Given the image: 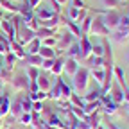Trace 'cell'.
<instances>
[{"instance_id":"52a82bcc","label":"cell","mask_w":129,"mask_h":129,"mask_svg":"<svg viewBox=\"0 0 129 129\" xmlns=\"http://www.w3.org/2000/svg\"><path fill=\"white\" fill-rule=\"evenodd\" d=\"M91 41L86 34H83L79 38V48H81V54H79V61H86L90 56H91Z\"/></svg>"},{"instance_id":"f35d334b","label":"cell","mask_w":129,"mask_h":129,"mask_svg":"<svg viewBox=\"0 0 129 129\" xmlns=\"http://www.w3.org/2000/svg\"><path fill=\"white\" fill-rule=\"evenodd\" d=\"M16 122L18 124H22V125H30V122H32V113H22V115L16 118Z\"/></svg>"},{"instance_id":"5b68a950","label":"cell","mask_w":129,"mask_h":129,"mask_svg":"<svg viewBox=\"0 0 129 129\" xmlns=\"http://www.w3.org/2000/svg\"><path fill=\"white\" fill-rule=\"evenodd\" d=\"M9 84H11V90L16 91V93H20V91H27L29 93V79L25 77V74L11 77Z\"/></svg>"},{"instance_id":"5bb4252c","label":"cell","mask_w":129,"mask_h":129,"mask_svg":"<svg viewBox=\"0 0 129 129\" xmlns=\"http://www.w3.org/2000/svg\"><path fill=\"white\" fill-rule=\"evenodd\" d=\"M79 70V61L77 59H72V57H64V68H63V74L72 77L75 72Z\"/></svg>"},{"instance_id":"ac0fdd59","label":"cell","mask_w":129,"mask_h":129,"mask_svg":"<svg viewBox=\"0 0 129 129\" xmlns=\"http://www.w3.org/2000/svg\"><path fill=\"white\" fill-rule=\"evenodd\" d=\"M47 97H48L50 101H54V102L61 101V84H59V79H57V77H56V84H52L50 90L47 91Z\"/></svg>"},{"instance_id":"c3c4849f","label":"cell","mask_w":129,"mask_h":129,"mask_svg":"<svg viewBox=\"0 0 129 129\" xmlns=\"http://www.w3.org/2000/svg\"><path fill=\"white\" fill-rule=\"evenodd\" d=\"M124 102H125V104H129V88H125V90H124Z\"/></svg>"},{"instance_id":"ee69618b","label":"cell","mask_w":129,"mask_h":129,"mask_svg":"<svg viewBox=\"0 0 129 129\" xmlns=\"http://www.w3.org/2000/svg\"><path fill=\"white\" fill-rule=\"evenodd\" d=\"M68 2H70L72 7H77V9H88V6H86L84 0H68Z\"/></svg>"},{"instance_id":"2e32d148","label":"cell","mask_w":129,"mask_h":129,"mask_svg":"<svg viewBox=\"0 0 129 129\" xmlns=\"http://www.w3.org/2000/svg\"><path fill=\"white\" fill-rule=\"evenodd\" d=\"M61 23L63 25H67L68 27V32H72V34L79 40L81 36H83V32H81V27H79V23H75V22H72V20H68L67 16H63L61 14Z\"/></svg>"},{"instance_id":"bcb514c9","label":"cell","mask_w":129,"mask_h":129,"mask_svg":"<svg viewBox=\"0 0 129 129\" xmlns=\"http://www.w3.org/2000/svg\"><path fill=\"white\" fill-rule=\"evenodd\" d=\"M52 64H54V59H43V63H41V68H40V70H45V72H50V68H52Z\"/></svg>"},{"instance_id":"4fadbf2b","label":"cell","mask_w":129,"mask_h":129,"mask_svg":"<svg viewBox=\"0 0 129 129\" xmlns=\"http://www.w3.org/2000/svg\"><path fill=\"white\" fill-rule=\"evenodd\" d=\"M63 68H64V56H56L54 57V64H52V68H50V75L54 77H61L63 75Z\"/></svg>"},{"instance_id":"7dc6e473","label":"cell","mask_w":129,"mask_h":129,"mask_svg":"<svg viewBox=\"0 0 129 129\" xmlns=\"http://www.w3.org/2000/svg\"><path fill=\"white\" fill-rule=\"evenodd\" d=\"M40 2H41V0H27V4H29L30 9H36V7L40 6Z\"/></svg>"},{"instance_id":"3957f363","label":"cell","mask_w":129,"mask_h":129,"mask_svg":"<svg viewBox=\"0 0 129 129\" xmlns=\"http://www.w3.org/2000/svg\"><path fill=\"white\" fill-rule=\"evenodd\" d=\"M77 41V38L72 34V32H64V34H57V43L54 47V50H56V56H63L64 52L70 48V45Z\"/></svg>"},{"instance_id":"836d02e7","label":"cell","mask_w":129,"mask_h":129,"mask_svg":"<svg viewBox=\"0 0 129 129\" xmlns=\"http://www.w3.org/2000/svg\"><path fill=\"white\" fill-rule=\"evenodd\" d=\"M86 63L90 64V68H102V67H104V57L90 56V57L86 59Z\"/></svg>"},{"instance_id":"f1b7e54d","label":"cell","mask_w":129,"mask_h":129,"mask_svg":"<svg viewBox=\"0 0 129 129\" xmlns=\"http://www.w3.org/2000/svg\"><path fill=\"white\" fill-rule=\"evenodd\" d=\"M30 127L32 129H50L47 125L45 120L40 118V113H32V122H30Z\"/></svg>"},{"instance_id":"f6af8a7d","label":"cell","mask_w":129,"mask_h":129,"mask_svg":"<svg viewBox=\"0 0 129 129\" xmlns=\"http://www.w3.org/2000/svg\"><path fill=\"white\" fill-rule=\"evenodd\" d=\"M45 111V106L41 101H34L32 102V113H43Z\"/></svg>"},{"instance_id":"83f0119b","label":"cell","mask_w":129,"mask_h":129,"mask_svg":"<svg viewBox=\"0 0 129 129\" xmlns=\"http://www.w3.org/2000/svg\"><path fill=\"white\" fill-rule=\"evenodd\" d=\"M90 77H93L95 83L101 88L102 83H104V68H90Z\"/></svg>"},{"instance_id":"d4e9b609","label":"cell","mask_w":129,"mask_h":129,"mask_svg":"<svg viewBox=\"0 0 129 129\" xmlns=\"http://www.w3.org/2000/svg\"><path fill=\"white\" fill-rule=\"evenodd\" d=\"M16 61H18V57H16L13 52H7V54L4 56V63H2V64H4V68H6V70L13 72V70H14V63H16Z\"/></svg>"},{"instance_id":"8d00e7d4","label":"cell","mask_w":129,"mask_h":129,"mask_svg":"<svg viewBox=\"0 0 129 129\" xmlns=\"http://www.w3.org/2000/svg\"><path fill=\"white\" fill-rule=\"evenodd\" d=\"M38 75H40V68H36V67H25V77L29 81H36Z\"/></svg>"},{"instance_id":"4dcf8cb0","label":"cell","mask_w":129,"mask_h":129,"mask_svg":"<svg viewBox=\"0 0 129 129\" xmlns=\"http://www.w3.org/2000/svg\"><path fill=\"white\" fill-rule=\"evenodd\" d=\"M91 22H93V16L91 14H86L84 16V20L79 23V27H81V32L83 34H86V36H90V29H91Z\"/></svg>"},{"instance_id":"7c38bea8","label":"cell","mask_w":129,"mask_h":129,"mask_svg":"<svg viewBox=\"0 0 129 129\" xmlns=\"http://www.w3.org/2000/svg\"><path fill=\"white\" fill-rule=\"evenodd\" d=\"M47 115H48V117H47L45 122H47L48 127H54V129H68V125L64 124V122L56 115V113H47Z\"/></svg>"},{"instance_id":"d590c367","label":"cell","mask_w":129,"mask_h":129,"mask_svg":"<svg viewBox=\"0 0 129 129\" xmlns=\"http://www.w3.org/2000/svg\"><path fill=\"white\" fill-rule=\"evenodd\" d=\"M88 124H90L91 129H97V127L101 125V115H99V111H95V113H91V115H88Z\"/></svg>"},{"instance_id":"30bf717a","label":"cell","mask_w":129,"mask_h":129,"mask_svg":"<svg viewBox=\"0 0 129 129\" xmlns=\"http://www.w3.org/2000/svg\"><path fill=\"white\" fill-rule=\"evenodd\" d=\"M108 95H109V99L115 102V104H118V106L124 102V90H122L117 83H113V84H111V88H109Z\"/></svg>"},{"instance_id":"44dd1931","label":"cell","mask_w":129,"mask_h":129,"mask_svg":"<svg viewBox=\"0 0 129 129\" xmlns=\"http://www.w3.org/2000/svg\"><path fill=\"white\" fill-rule=\"evenodd\" d=\"M9 109H11V101H9V95H0V117H7L9 115Z\"/></svg>"},{"instance_id":"94428289","label":"cell","mask_w":129,"mask_h":129,"mask_svg":"<svg viewBox=\"0 0 129 129\" xmlns=\"http://www.w3.org/2000/svg\"><path fill=\"white\" fill-rule=\"evenodd\" d=\"M50 129H54V127H50Z\"/></svg>"},{"instance_id":"7a4b0ae2","label":"cell","mask_w":129,"mask_h":129,"mask_svg":"<svg viewBox=\"0 0 129 129\" xmlns=\"http://www.w3.org/2000/svg\"><path fill=\"white\" fill-rule=\"evenodd\" d=\"M122 16H124V14H122L118 9H104V13H102V22H104V25L108 27L109 32H115V30L120 27Z\"/></svg>"},{"instance_id":"11a10c76","label":"cell","mask_w":129,"mask_h":129,"mask_svg":"<svg viewBox=\"0 0 129 129\" xmlns=\"http://www.w3.org/2000/svg\"><path fill=\"white\" fill-rule=\"evenodd\" d=\"M120 2H122V4H125V2H129V0H120Z\"/></svg>"},{"instance_id":"b9f144b4","label":"cell","mask_w":129,"mask_h":129,"mask_svg":"<svg viewBox=\"0 0 129 129\" xmlns=\"http://www.w3.org/2000/svg\"><path fill=\"white\" fill-rule=\"evenodd\" d=\"M20 101H22V108H23V111H25V113H32V101L29 99V95H25L23 99L20 97Z\"/></svg>"},{"instance_id":"1f68e13d","label":"cell","mask_w":129,"mask_h":129,"mask_svg":"<svg viewBox=\"0 0 129 129\" xmlns=\"http://www.w3.org/2000/svg\"><path fill=\"white\" fill-rule=\"evenodd\" d=\"M2 9L9 11V14H11V16H14V14H20V6L13 4L11 0H2Z\"/></svg>"},{"instance_id":"ba28073f","label":"cell","mask_w":129,"mask_h":129,"mask_svg":"<svg viewBox=\"0 0 129 129\" xmlns=\"http://www.w3.org/2000/svg\"><path fill=\"white\" fill-rule=\"evenodd\" d=\"M0 30L7 36V40L11 43L16 41V32H14V25L11 22V16H9V18H2V20H0Z\"/></svg>"},{"instance_id":"680465c9","label":"cell","mask_w":129,"mask_h":129,"mask_svg":"<svg viewBox=\"0 0 129 129\" xmlns=\"http://www.w3.org/2000/svg\"><path fill=\"white\" fill-rule=\"evenodd\" d=\"M0 7H2V0H0Z\"/></svg>"},{"instance_id":"603a6c76","label":"cell","mask_w":129,"mask_h":129,"mask_svg":"<svg viewBox=\"0 0 129 129\" xmlns=\"http://www.w3.org/2000/svg\"><path fill=\"white\" fill-rule=\"evenodd\" d=\"M101 95H102L101 88H95V90H91V91L84 93L83 97H81V99H83V102L86 104V102H93V101H99V99H101Z\"/></svg>"},{"instance_id":"e575fe53","label":"cell","mask_w":129,"mask_h":129,"mask_svg":"<svg viewBox=\"0 0 129 129\" xmlns=\"http://www.w3.org/2000/svg\"><path fill=\"white\" fill-rule=\"evenodd\" d=\"M40 47H41V41H40L38 38H34V40H32V41H30V43H29V45L25 47V48H27L25 52H27V54H38Z\"/></svg>"},{"instance_id":"8fae6325","label":"cell","mask_w":129,"mask_h":129,"mask_svg":"<svg viewBox=\"0 0 129 129\" xmlns=\"http://www.w3.org/2000/svg\"><path fill=\"white\" fill-rule=\"evenodd\" d=\"M88 14V9H77V7H68V16L67 18L68 20H72V22H75V23H81L84 20V16Z\"/></svg>"},{"instance_id":"cb8c5ba5","label":"cell","mask_w":129,"mask_h":129,"mask_svg":"<svg viewBox=\"0 0 129 129\" xmlns=\"http://www.w3.org/2000/svg\"><path fill=\"white\" fill-rule=\"evenodd\" d=\"M34 34H36L38 40H45V38H48V36H56L57 30H54V29H47V27H38V29L34 30Z\"/></svg>"},{"instance_id":"e0dca14e","label":"cell","mask_w":129,"mask_h":129,"mask_svg":"<svg viewBox=\"0 0 129 129\" xmlns=\"http://www.w3.org/2000/svg\"><path fill=\"white\" fill-rule=\"evenodd\" d=\"M56 14H57V13H54L52 9H48V7H38V9H34V16H36V20H38V22L52 20Z\"/></svg>"},{"instance_id":"d6986e66","label":"cell","mask_w":129,"mask_h":129,"mask_svg":"<svg viewBox=\"0 0 129 129\" xmlns=\"http://www.w3.org/2000/svg\"><path fill=\"white\" fill-rule=\"evenodd\" d=\"M23 113V108H22V101H20V97L18 99H14L13 102H11V109H9V115H11V118L13 120H16L20 115Z\"/></svg>"},{"instance_id":"8992f818","label":"cell","mask_w":129,"mask_h":129,"mask_svg":"<svg viewBox=\"0 0 129 129\" xmlns=\"http://www.w3.org/2000/svg\"><path fill=\"white\" fill-rule=\"evenodd\" d=\"M101 109L106 113L108 117H115L117 113H118V104H115L111 99H109V95L108 93H104V95H101Z\"/></svg>"},{"instance_id":"91938a15","label":"cell","mask_w":129,"mask_h":129,"mask_svg":"<svg viewBox=\"0 0 129 129\" xmlns=\"http://www.w3.org/2000/svg\"><path fill=\"white\" fill-rule=\"evenodd\" d=\"M0 20H2V14H0Z\"/></svg>"},{"instance_id":"db71d44e","label":"cell","mask_w":129,"mask_h":129,"mask_svg":"<svg viewBox=\"0 0 129 129\" xmlns=\"http://www.w3.org/2000/svg\"><path fill=\"white\" fill-rule=\"evenodd\" d=\"M97 129H106V127H104V125H99V127H97Z\"/></svg>"},{"instance_id":"f546056e","label":"cell","mask_w":129,"mask_h":129,"mask_svg":"<svg viewBox=\"0 0 129 129\" xmlns=\"http://www.w3.org/2000/svg\"><path fill=\"white\" fill-rule=\"evenodd\" d=\"M23 48H25V47H22V45H20L18 41H13V43H11V52H13V54H14L16 57H18L20 61H22V59H23V57L27 56V52L23 50Z\"/></svg>"},{"instance_id":"484cf974","label":"cell","mask_w":129,"mask_h":129,"mask_svg":"<svg viewBox=\"0 0 129 129\" xmlns=\"http://www.w3.org/2000/svg\"><path fill=\"white\" fill-rule=\"evenodd\" d=\"M101 106H102V104H101V99H99V101H93V102H86L81 109L84 111V115H91V113L99 111V109H101Z\"/></svg>"},{"instance_id":"60d3db41","label":"cell","mask_w":129,"mask_h":129,"mask_svg":"<svg viewBox=\"0 0 129 129\" xmlns=\"http://www.w3.org/2000/svg\"><path fill=\"white\" fill-rule=\"evenodd\" d=\"M101 2H102V6H104L106 9H118V7L122 6L120 0H101Z\"/></svg>"},{"instance_id":"6f0895ef","label":"cell","mask_w":129,"mask_h":129,"mask_svg":"<svg viewBox=\"0 0 129 129\" xmlns=\"http://www.w3.org/2000/svg\"><path fill=\"white\" fill-rule=\"evenodd\" d=\"M4 129H14V127H4Z\"/></svg>"},{"instance_id":"7bdbcfd3","label":"cell","mask_w":129,"mask_h":129,"mask_svg":"<svg viewBox=\"0 0 129 129\" xmlns=\"http://www.w3.org/2000/svg\"><path fill=\"white\" fill-rule=\"evenodd\" d=\"M41 41V45L43 47H56V43H57V34L56 36H48V38H45V40H40Z\"/></svg>"},{"instance_id":"ffe728a7","label":"cell","mask_w":129,"mask_h":129,"mask_svg":"<svg viewBox=\"0 0 129 129\" xmlns=\"http://www.w3.org/2000/svg\"><path fill=\"white\" fill-rule=\"evenodd\" d=\"M113 79H117V84L122 90L127 88V84H125V72H124L122 67H115V70H113Z\"/></svg>"},{"instance_id":"7402d4cb","label":"cell","mask_w":129,"mask_h":129,"mask_svg":"<svg viewBox=\"0 0 129 129\" xmlns=\"http://www.w3.org/2000/svg\"><path fill=\"white\" fill-rule=\"evenodd\" d=\"M36 83H38V90H41V91H48L50 90V86H52V81H50V77L48 75H38V79H36Z\"/></svg>"},{"instance_id":"9c48e42d","label":"cell","mask_w":129,"mask_h":129,"mask_svg":"<svg viewBox=\"0 0 129 129\" xmlns=\"http://www.w3.org/2000/svg\"><path fill=\"white\" fill-rule=\"evenodd\" d=\"M109 38L115 45H127L129 43V29H117L115 32H111Z\"/></svg>"},{"instance_id":"ab89813d","label":"cell","mask_w":129,"mask_h":129,"mask_svg":"<svg viewBox=\"0 0 129 129\" xmlns=\"http://www.w3.org/2000/svg\"><path fill=\"white\" fill-rule=\"evenodd\" d=\"M91 56L102 57V56H104V45H102V43H93V45H91Z\"/></svg>"},{"instance_id":"f907efd6","label":"cell","mask_w":129,"mask_h":129,"mask_svg":"<svg viewBox=\"0 0 129 129\" xmlns=\"http://www.w3.org/2000/svg\"><path fill=\"white\" fill-rule=\"evenodd\" d=\"M108 129H120V127H118V125H115V124H109V127H108Z\"/></svg>"},{"instance_id":"9f6ffc18","label":"cell","mask_w":129,"mask_h":129,"mask_svg":"<svg viewBox=\"0 0 129 129\" xmlns=\"http://www.w3.org/2000/svg\"><path fill=\"white\" fill-rule=\"evenodd\" d=\"M125 111H127V113H129V104H127V108H125Z\"/></svg>"},{"instance_id":"d6a6232c","label":"cell","mask_w":129,"mask_h":129,"mask_svg":"<svg viewBox=\"0 0 129 129\" xmlns=\"http://www.w3.org/2000/svg\"><path fill=\"white\" fill-rule=\"evenodd\" d=\"M38 54L43 57V59H54L56 57V50H54V48L52 47H40V50H38Z\"/></svg>"},{"instance_id":"74e56055","label":"cell","mask_w":129,"mask_h":129,"mask_svg":"<svg viewBox=\"0 0 129 129\" xmlns=\"http://www.w3.org/2000/svg\"><path fill=\"white\" fill-rule=\"evenodd\" d=\"M29 95V99L32 101V102H34V101H45V99H48V97H47V93L45 91H41V90H38V91H32V93H27Z\"/></svg>"},{"instance_id":"9a60e30c","label":"cell","mask_w":129,"mask_h":129,"mask_svg":"<svg viewBox=\"0 0 129 129\" xmlns=\"http://www.w3.org/2000/svg\"><path fill=\"white\" fill-rule=\"evenodd\" d=\"M23 67H36V68H41V63H43V57L40 54H27L23 59Z\"/></svg>"},{"instance_id":"4316f807","label":"cell","mask_w":129,"mask_h":129,"mask_svg":"<svg viewBox=\"0 0 129 129\" xmlns=\"http://www.w3.org/2000/svg\"><path fill=\"white\" fill-rule=\"evenodd\" d=\"M79 54H81V48H79V41H74L72 45H70V48L67 52H64L63 56L64 57H72V59H77L79 61Z\"/></svg>"},{"instance_id":"6da1fadb","label":"cell","mask_w":129,"mask_h":129,"mask_svg":"<svg viewBox=\"0 0 129 129\" xmlns=\"http://www.w3.org/2000/svg\"><path fill=\"white\" fill-rule=\"evenodd\" d=\"M90 68H86V67H79V70L72 75V90H74V93H83L84 95V91L88 90V86H90Z\"/></svg>"},{"instance_id":"f5cc1de1","label":"cell","mask_w":129,"mask_h":129,"mask_svg":"<svg viewBox=\"0 0 129 129\" xmlns=\"http://www.w3.org/2000/svg\"><path fill=\"white\" fill-rule=\"evenodd\" d=\"M0 129H4V120H0Z\"/></svg>"},{"instance_id":"277c9868","label":"cell","mask_w":129,"mask_h":129,"mask_svg":"<svg viewBox=\"0 0 129 129\" xmlns=\"http://www.w3.org/2000/svg\"><path fill=\"white\" fill-rule=\"evenodd\" d=\"M90 34L99 36V38H109V36H111V32L108 30V27H106L104 22H102V14H101V16H95V18H93L91 29H90Z\"/></svg>"},{"instance_id":"681fc988","label":"cell","mask_w":129,"mask_h":129,"mask_svg":"<svg viewBox=\"0 0 129 129\" xmlns=\"http://www.w3.org/2000/svg\"><path fill=\"white\" fill-rule=\"evenodd\" d=\"M2 68H4V64L0 63V84H2Z\"/></svg>"},{"instance_id":"816d5d0a","label":"cell","mask_w":129,"mask_h":129,"mask_svg":"<svg viewBox=\"0 0 129 129\" xmlns=\"http://www.w3.org/2000/svg\"><path fill=\"white\" fill-rule=\"evenodd\" d=\"M125 64H129V50H127V56H125Z\"/></svg>"}]
</instances>
